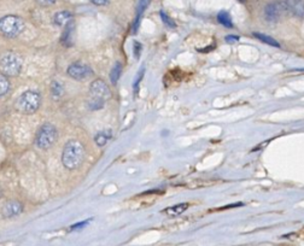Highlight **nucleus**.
<instances>
[{
  "mask_svg": "<svg viewBox=\"0 0 304 246\" xmlns=\"http://www.w3.org/2000/svg\"><path fill=\"white\" fill-rule=\"evenodd\" d=\"M0 195H1V192H0Z\"/></svg>",
  "mask_w": 304,
  "mask_h": 246,
  "instance_id": "nucleus-29",
  "label": "nucleus"
},
{
  "mask_svg": "<svg viewBox=\"0 0 304 246\" xmlns=\"http://www.w3.org/2000/svg\"><path fill=\"white\" fill-rule=\"evenodd\" d=\"M287 9L285 2L282 1H272L264 6V18L268 22H277L281 18V16L286 14Z\"/></svg>",
  "mask_w": 304,
  "mask_h": 246,
  "instance_id": "nucleus-6",
  "label": "nucleus"
},
{
  "mask_svg": "<svg viewBox=\"0 0 304 246\" xmlns=\"http://www.w3.org/2000/svg\"><path fill=\"white\" fill-rule=\"evenodd\" d=\"M239 40V36L238 35H228L226 36V41L227 42H235Z\"/></svg>",
  "mask_w": 304,
  "mask_h": 246,
  "instance_id": "nucleus-27",
  "label": "nucleus"
},
{
  "mask_svg": "<svg viewBox=\"0 0 304 246\" xmlns=\"http://www.w3.org/2000/svg\"><path fill=\"white\" fill-rule=\"evenodd\" d=\"M94 5H98V6H103V5H107L109 2V0H91Z\"/></svg>",
  "mask_w": 304,
  "mask_h": 246,
  "instance_id": "nucleus-25",
  "label": "nucleus"
},
{
  "mask_svg": "<svg viewBox=\"0 0 304 246\" xmlns=\"http://www.w3.org/2000/svg\"><path fill=\"white\" fill-rule=\"evenodd\" d=\"M88 222H89V219L88 221H83V222H80V223H76V224H74V226H71V231H76V229H81V228H83L84 226H87V224H88Z\"/></svg>",
  "mask_w": 304,
  "mask_h": 246,
  "instance_id": "nucleus-23",
  "label": "nucleus"
},
{
  "mask_svg": "<svg viewBox=\"0 0 304 246\" xmlns=\"http://www.w3.org/2000/svg\"><path fill=\"white\" fill-rule=\"evenodd\" d=\"M285 5L290 14L298 18H304V0H285Z\"/></svg>",
  "mask_w": 304,
  "mask_h": 246,
  "instance_id": "nucleus-10",
  "label": "nucleus"
},
{
  "mask_svg": "<svg viewBox=\"0 0 304 246\" xmlns=\"http://www.w3.org/2000/svg\"><path fill=\"white\" fill-rule=\"evenodd\" d=\"M25 29V22L17 16H5L0 20V33L6 38H15Z\"/></svg>",
  "mask_w": 304,
  "mask_h": 246,
  "instance_id": "nucleus-4",
  "label": "nucleus"
},
{
  "mask_svg": "<svg viewBox=\"0 0 304 246\" xmlns=\"http://www.w3.org/2000/svg\"><path fill=\"white\" fill-rule=\"evenodd\" d=\"M240 1H242V2H244V1H245V0H240Z\"/></svg>",
  "mask_w": 304,
  "mask_h": 246,
  "instance_id": "nucleus-28",
  "label": "nucleus"
},
{
  "mask_svg": "<svg viewBox=\"0 0 304 246\" xmlns=\"http://www.w3.org/2000/svg\"><path fill=\"white\" fill-rule=\"evenodd\" d=\"M39 5L41 6H50V5H54L55 2V0H36Z\"/></svg>",
  "mask_w": 304,
  "mask_h": 246,
  "instance_id": "nucleus-24",
  "label": "nucleus"
},
{
  "mask_svg": "<svg viewBox=\"0 0 304 246\" xmlns=\"http://www.w3.org/2000/svg\"><path fill=\"white\" fill-rule=\"evenodd\" d=\"M89 92H91V96L93 99L100 100V102H105V100L111 98V91L109 86L103 80H96L92 82Z\"/></svg>",
  "mask_w": 304,
  "mask_h": 246,
  "instance_id": "nucleus-7",
  "label": "nucleus"
},
{
  "mask_svg": "<svg viewBox=\"0 0 304 246\" xmlns=\"http://www.w3.org/2000/svg\"><path fill=\"white\" fill-rule=\"evenodd\" d=\"M41 96L35 91H27L22 94L16 102V109L23 113H34L40 108Z\"/></svg>",
  "mask_w": 304,
  "mask_h": 246,
  "instance_id": "nucleus-2",
  "label": "nucleus"
},
{
  "mask_svg": "<svg viewBox=\"0 0 304 246\" xmlns=\"http://www.w3.org/2000/svg\"><path fill=\"white\" fill-rule=\"evenodd\" d=\"M58 132L55 127L51 123H45L44 126L40 127L36 134L35 142L36 146L41 150H47L50 147L54 146V144L57 140Z\"/></svg>",
  "mask_w": 304,
  "mask_h": 246,
  "instance_id": "nucleus-5",
  "label": "nucleus"
},
{
  "mask_svg": "<svg viewBox=\"0 0 304 246\" xmlns=\"http://www.w3.org/2000/svg\"><path fill=\"white\" fill-rule=\"evenodd\" d=\"M150 2H151V0H139L138 5H137V18H136V22H134V28H133L134 33L138 30L140 18H141V16H142V14H144L145 10L147 9V6L150 5Z\"/></svg>",
  "mask_w": 304,
  "mask_h": 246,
  "instance_id": "nucleus-12",
  "label": "nucleus"
},
{
  "mask_svg": "<svg viewBox=\"0 0 304 246\" xmlns=\"http://www.w3.org/2000/svg\"><path fill=\"white\" fill-rule=\"evenodd\" d=\"M22 70V59L15 52H6L0 57V71L5 76H17Z\"/></svg>",
  "mask_w": 304,
  "mask_h": 246,
  "instance_id": "nucleus-3",
  "label": "nucleus"
},
{
  "mask_svg": "<svg viewBox=\"0 0 304 246\" xmlns=\"http://www.w3.org/2000/svg\"><path fill=\"white\" fill-rule=\"evenodd\" d=\"M63 93H64V91H63V87L60 86V83H58V82L54 81L51 84V94L52 98H54L55 100L60 99L63 96Z\"/></svg>",
  "mask_w": 304,
  "mask_h": 246,
  "instance_id": "nucleus-20",
  "label": "nucleus"
},
{
  "mask_svg": "<svg viewBox=\"0 0 304 246\" xmlns=\"http://www.w3.org/2000/svg\"><path fill=\"white\" fill-rule=\"evenodd\" d=\"M134 46H133V52H134V55H136V58H139L140 57V54H141V44L138 41H134Z\"/></svg>",
  "mask_w": 304,
  "mask_h": 246,
  "instance_id": "nucleus-22",
  "label": "nucleus"
},
{
  "mask_svg": "<svg viewBox=\"0 0 304 246\" xmlns=\"http://www.w3.org/2000/svg\"><path fill=\"white\" fill-rule=\"evenodd\" d=\"M189 203H180L178 205L170 206V208H166L165 210V213L169 216H178L180 214L185 213V211L189 209Z\"/></svg>",
  "mask_w": 304,
  "mask_h": 246,
  "instance_id": "nucleus-13",
  "label": "nucleus"
},
{
  "mask_svg": "<svg viewBox=\"0 0 304 246\" xmlns=\"http://www.w3.org/2000/svg\"><path fill=\"white\" fill-rule=\"evenodd\" d=\"M54 22L58 27H67L70 22H73V15L69 11L57 12L54 17Z\"/></svg>",
  "mask_w": 304,
  "mask_h": 246,
  "instance_id": "nucleus-11",
  "label": "nucleus"
},
{
  "mask_svg": "<svg viewBox=\"0 0 304 246\" xmlns=\"http://www.w3.org/2000/svg\"><path fill=\"white\" fill-rule=\"evenodd\" d=\"M160 15H161V18H162L163 23H165L166 27H169V28H175L176 27L175 22H174V21L171 20V18L169 17V16L166 15L165 11H161Z\"/></svg>",
  "mask_w": 304,
  "mask_h": 246,
  "instance_id": "nucleus-21",
  "label": "nucleus"
},
{
  "mask_svg": "<svg viewBox=\"0 0 304 246\" xmlns=\"http://www.w3.org/2000/svg\"><path fill=\"white\" fill-rule=\"evenodd\" d=\"M10 91V81L2 74H0V98L6 96L7 92Z\"/></svg>",
  "mask_w": 304,
  "mask_h": 246,
  "instance_id": "nucleus-19",
  "label": "nucleus"
},
{
  "mask_svg": "<svg viewBox=\"0 0 304 246\" xmlns=\"http://www.w3.org/2000/svg\"><path fill=\"white\" fill-rule=\"evenodd\" d=\"M218 21L221 23L222 26H224L226 28H232L233 27V23H232L231 16L228 12L221 11L218 14Z\"/></svg>",
  "mask_w": 304,
  "mask_h": 246,
  "instance_id": "nucleus-18",
  "label": "nucleus"
},
{
  "mask_svg": "<svg viewBox=\"0 0 304 246\" xmlns=\"http://www.w3.org/2000/svg\"><path fill=\"white\" fill-rule=\"evenodd\" d=\"M121 73H122V65H121V63H116V64L113 65V68L111 69V73H110L111 83L112 84L117 83L118 79L121 78Z\"/></svg>",
  "mask_w": 304,
  "mask_h": 246,
  "instance_id": "nucleus-17",
  "label": "nucleus"
},
{
  "mask_svg": "<svg viewBox=\"0 0 304 246\" xmlns=\"http://www.w3.org/2000/svg\"><path fill=\"white\" fill-rule=\"evenodd\" d=\"M84 149L80 141L78 140H70L65 144L62 155L63 165L69 170L79 168L83 162Z\"/></svg>",
  "mask_w": 304,
  "mask_h": 246,
  "instance_id": "nucleus-1",
  "label": "nucleus"
},
{
  "mask_svg": "<svg viewBox=\"0 0 304 246\" xmlns=\"http://www.w3.org/2000/svg\"><path fill=\"white\" fill-rule=\"evenodd\" d=\"M144 71H145V69H144V68L141 69V71H139V74H138V79H137V81L134 82V87H136V88H137V87H138L139 81L141 80V79H142V76H144Z\"/></svg>",
  "mask_w": 304,
  "mask_h": 246,
  "instance_id": "nucleus-26",
  "label": "nucleus"
},
{
  "mask_svg": "<svg viewBox=\"0 0 304 246\" xmlns=\"http://www.w3.org/2000/svg\"><path fill=\"white\" fill-rule=\"evenodd\" d=\"M68 75L71 79H75V80H83L87 79L88 76H91L93 74L92 69L88 67L87 64H83V63H73L67 70Z\"/></svg>",
  "mask_w": 304,
  "mask_h": 246,
  "instance_id": "nucleus-8",
  "label": "nucleus"
},
{
  "mask_svg": "<svg viewBox=\"0 0 304 246\" xmlns=\"http://www.w3.org/2000/svg\"><path fill=\"white\" fill-rule=\"evenodd\" d=\"M23 210V206L20 202H16V200H11V202H7L6 204L2 206V218L5 219H11L15 216H18Z\"/></svg>",
  "mask_w": 304,
  "mask_h": 246,
  "instance_id": "nucleus-9",
  "label": "nucleus"
},
{
  "mask_svg": "<svg viewBox=\"0 0 304 246\" xmlns=\"http://www.w3.org/2000/svg\"><path fill=\"white\" fill-rule=\"evenodd\" d=\"M112 137V133H111V131H103L99 132V133L97 134L96 137H94V141H96V144L98 146H104V145H107L108 142H109V140Z\"/></svg>",
  "mask_w": 304,
  "mask_h": 246,
  "instance_id": "nucleus-14",
  "label": "nucleus"
},
{
  "mask_svg": "<svg viewBox=\"0 0 304 246\" xmlns=\"http://www.w3.org/2000/svg\"><path fill=\"white\" fill-rule=\"evenodd\" d=\"M73 33H74V23L70 22L69 25L65 27V31L63 33V36H62V42L65 45V46H70L71 45V39H73Z\"/></svg>",
  "mask_w": 304,
  "mask_h": 246,
  "instance_id": "nucleus-16",
  "label": "nucleus"
},
{
  "mask_svg": "<svg viewBox=\"0 0 304 246\" xmlns=\"http://www.w3.org/2000/svg\"><path fill=\"white\" fill-rule=\"evenodd\" d=\"M253 36H255V38H257L258 40H261L262 42H264V44L269 45V46L280 47V44L276 40V39H273V38H272V36H269V35H266V34L253 33Z\"/></svg>",
  "mask_w": 304,
  "mask_h": 246,
  "instance_id": "nucleus-15",
  "label": "nucleus"
}]
</instances>
